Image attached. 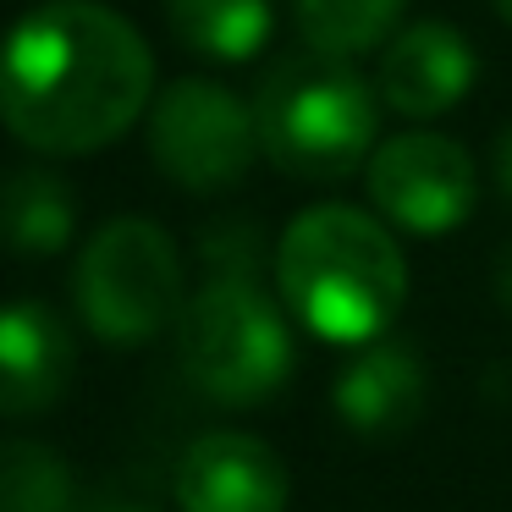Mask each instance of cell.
Masks as SVG:
<instances>
[{"label":"cell","instance_id":"cell-17","mask_svg":"<svg viewBox=\"0 0 512 512\" xmlns=\"http://www.w3.org/2000/svg\"><path fill=\"white\" fill-rule=\"evenodd\" d=\"M490 6H496V17H501V23H512V0H490Z\"/></svg>","mask_w":512,"mask_h":512},{"label":"cell","instance_id":"cell-11","mask_svg":"<svg viewBox=\"0 0 512 512\" xmlns=\"http://www.w3.org/2000/svg\"><path fill=\"white\" fill-rule=\"evenodd\" d=\"M474 50L452 23H413L380 56V100L397 116H441L474 89Z\"/></svg>","mask_w":512,"mask_h":512},{"label":"cell","instance_id":"cell-2","mask_svg":"<svg viewBox=\"0 0 512 512\" xmlns=\"http://www.w3.org/2000/svg\"><path fill=\"white\" fill-rule=\"evenodd\" d=\"M276 287L303 331L320 342H380L408 298V259L375 215L353 204H314L281 232Z\"/></svg>","mask_w":512,"mask_h":512},{"label":"cell","instance_id":"cell-10","mask_svg":"<svg viewBox=\"0 0 512 512\" xmlns=\"http://www.w3.org/2000/svg\"><path fill=\"white\" fill-rule=\"evenodd\" d=\"M424 402H430V375L408 342H369L331 386V408L342 413V424L369 441L408 435L424 419Z\"/></svg>","mask_w":512,"mask_h":512},{"label":"cell","instance_id":"cell-6","mask_svg":"<svg viewBox=\"0 0 512 512\" xmlns=\"http://www.w3.org/2000/svg\"><path fill=\"white\" fill-rule=\"evenodd\" d=\"M149 155L188 193L237 188L259 155L254 105H243L226 83L177 78L149 105Z\"/></svg>","mask_w":512,"mask_h":512},{"label":"cell","instance_id":"cell-15","mask_svg":"<svg viewBox=\"0 0 512 512\" xmlns=\"http://www.w3.org/2000/svg\"><path fill=\"white\" fill-rule=\"evenodd\" d=\"M0 512H72V468L45 441H0Z\"/></svg>","mask_w":512,"mask_h":512},{"label":"cell","instance_id":"cell-13","mask_svg":"<svg viewBox=\"0 0 512 512\" xmlns=\"http://www.w3.org/2000/svg\"><path fill=\"white\" fill-rule=\"evenodd\" d=\"M171 34L204 61H248L276 34L270 0H166Z\"/></svg>","mask_w":512,"mask_h":512},{"label":"cell","instance_id":"cell-14","mask_svg":"<svg viewBox=\"0 0 512 512\" xmlns=\"http://www.w3.org/2000/svg\"><path fill=\"white\" fill-rule=\"evenodd\" d=\"M402 6L408 0H292V17H298V34L309 50L358 61L397 39Z\"/></svg>","mask_w":512,"mask_h":512},{"label":"cell","instance_id":"cell-3","mask_svg":"<svg viewBox=\"0 0 512 512\" xmlns=\"http://www.w3.org/2000/svg\"><path fill=\"white\" fill-rule=\"evenodd\" d=\"M259 155L298 182H342L369 166L380 133V100L353 61L298 50L276 61L254 94Z\"/></svg>","mask_w":512,"mask_h":512},{"label":"cell","instance_id":"cell-8","mask_svg":"<svg viewBox=\"0 0 512 512\" xmlns=\"http://www.w3.org/2000/svg\"><path fill=\"white\" fill-rule=\"evenodd\" d=\"M292 479L270 441L248 430H210L177 463L182 512H287Z\"/></svg>","mask_w":512,"mask_h":512},{"label":"cell","instance_id":"cell-4","mask_svg":"<svg viewBox=\"0 0 512 512\" xmlns=\"http://www.w3.org/2000/svg\"><path fill=\"white\" fill-rule=\"evenodd\" d=\"M177 364L204 397L248 408L287 386L298 353H292L287 314L265 298L254 276H215L182 303Z\"/></svg>","mask_w":512,"mask_h":512},{"label":"cell","instance_id":"cell-5","mask_svg":"<svg viewBox=\"0 0 512 512\" xmlns=\"http://www.w3.org/2000/svg\"><path fill=\"white\" fill-rule=\"evenodd\" d=\"M78 314L100 342L144 347L182 320V259L155 221H111L83 243L72 270Z\"/></svg>","mask_w":512,"mask_h":512},{"label":"cell","instance_id":"cell-9","mask_svg":"<svg viewBox=\"0 0 512 512\" xmlns=\"http://www.w3.org/2000/svg\"><path fill=\"white\" fill-rule=\"evenodd\" d=\"M78 347L50 303H0V419H34L72 386Z\"/></svg>","mask_w":512,"mask_h":512},{"label":"cell","instance_id":"cell-16","mask_svg":"<svg viewBox=\"0 0 512 512\" xmlns=\"http://www.w3.org/2000/svg\"><path fill=\"white\" fill-rule=\"evenodd\" d=\"M496 182H501V193L512 199V122L501 127V138H496Z\"/></svg>","mask_w":512,"mask_h":512},{"label":"cell","instance_id":"cell-12","mask_svg":"<svg viewBox=\"0 0 512 512\" xmlns=\"http://www.w3.org/2000/svg\"><path fill=\"white\" fill-rule=\"evenodd\" d=\"M78 232V193L56 171H6L0 177V248L23 259H50Z\"/></svg>","mask_w":512,"mask_h":512},{"label":"cell","instance_id":"cell-1","mask_svg":"<svg viewBox=\"0 0 512 512\" xmlns=\"http://www.w3.org/2000/svg\"><path fill=\"white\" fill-rule=\"evenodd\" d=\"M155 94L144 34L111 6L50 0L0 39V127L39 155L116 144Z\"/></svg>","mask_w":512,"mask_h":512},{"label":"cell","instance_id":"cell-7","mask_svg":"<svg viewBox=\"0 0 512 512\" xmlns=\"http://www.w3.org/2000/svg\"><path fill=\"white\" fill-rule=\"evenodd\" d=\"M369 204L391 226L419 237H441L474 210V160L446 133H397L375 144L364 166Z\"/></svg>","mask_w":512,"mask_h":512}]
</instances>
